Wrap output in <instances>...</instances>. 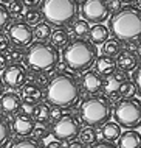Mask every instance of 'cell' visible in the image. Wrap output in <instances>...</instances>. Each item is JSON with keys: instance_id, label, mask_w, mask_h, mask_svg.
Wrapping results in <instances>:
<instances>
[{"instance_id": "1", "label": "cell", "mask_w": 141, "mask_h": 148, "mask_svg": "<svg viewBox=\"0 0 141 148\" xmlns=\"http://www.w3.org/2000/svg\"><path fill=\"white\" fill-rule=\"evenodd\" d=\"M81 97V84L71 73L60 72L48 81L45 87V100L50 106L70 108Z\"/></svg>"}, {"instance_id": "2", "label": "cell", "mask_w": 141, "mask_h": 148, "mask_svg": "<svg viewBox=\"0 0 141 148\" xmlns=\"http://www.w3.org/2000/svg\"><path fill=\"white\" fill-rule=\"evenodd\" d=\"M108 31L119 42H136L141 39V10L138 6H123L108 19Z\"/></svg>"}, {"instance_id": "3", "label": "cell", "mask_w": 141, "mask_h": 148, "mask_svg": "<svg viewBox=\"0 0 141 148\" xmlns=\"http://www.w3.org/2000/svg\"><path fill=\"white\" fill-rule=\"evenodd\" d=\"M64 64L73 72H85L96 59V45L88 39L78 38L68 42L62 51Z\"/></svg>"}, {"instance_id": "4", "label": "cell", "mask_w": 141, "mask_h": 148, "mask_svg": "<svg viewBox=\"0 0 141 148\" xmlns=\"http://www.w3.org/2000/svg\"><path fill=\"white\" fill-rule=\"evenodd\" d=\"M40 13L50 25L67 27L78 19L79 3L78 0H42Z\"/></svg>"}, {"instance_id": "5", "label": "cell", "mask_w": 141, "mask_h": 148, "mask_svg": "<svg viewBox=\"0 0 141 148\" xmlns=\"http://www.w3.org/2000/svg\"><path fill=\"white\" fill-rule=\"evenodd\" d=\"M23 61L26 62V66L31 70L47 72L58 66L59 51L53 44H48L47 41H36L28 45Z\"/></svg>"}, {"instance_id": "6", "label": "cell", "mask_w": 141, "mask_h": 148, "mask_svg": "<svg viewBox=\"0 0 141 148\" xmlns=\"http://www.w3.org/2000/svg\"><path fill=\"white\" fill-rule=\"evenodd\" d=\"M112 112L110 101L102 95L85 100L79 108V117L87 126H102L110 120Z\"/></svg>"}, {"instance_id": "7", "label": "cell", "mask_w": 141, "mask_h": 148, "mask_svg": "<svg viewBox=\"0 0 141 148\" xmlns=\"http://www.w3.org/2000/svg\"><path fill=\"white\" fill-rule=\"evenodd\" d=\"M115 122L126 130H136L141 126V101L138 98H121L113 109Z\"/></svg>"}, {"instance_id": "8", "label": "cell", "mask_w": 141, "mask_h": 148, "mask_svg": "<svg viewBox=\"0 0 141 148\" xmlns=\"http://www.w3.org/2000/svg\"><path fill=\"white\" fill-rule=\"evenodd\" d=\"M81 122L73 114H64L54 122L51 133L59 142H71L79 136Z\"/></svg>"}, {"instance_id": "9", "label": "cell", "mask_w": 141, "mask_h": 148, "mask_svg": "<svg viewBox=\"0 0 141 148\" xmlns=\"http://www.w3.org/2000/svg\"><path fill=\"white\" fill-rule=\"evenodd\" d=\"M79 14L88 23H102L110 16L107 0H82Z\"/></svg>"}, {"instance_id": "10", "label": "cell", "mask_w": 141, "mask_h": 148, "mask_svg": "<svg viewBox=\"0 0 141 148\" xmlns=\"http://www.w3.org/2000/svg\"><path fill=\"white\" fill-rule=\"evenodd\" d=\"M26 77H28V73H26L25 67L19 62H13V64H8L3 69L2 81L9 89H20L26 83Z\"/></svg>"}, {"instance_id": "11", "label": "cell", "mask_w": 141, "mask_h": 148, "mask_svg": "<svg viewBox=\"0 0 141 148\" xmlns=\"http://www.w3.org/2000/svg\"><path fill=\"white\" fill-rule=\"evenodd\" d=\"M8 38L9 41L17 47H28L33 42V28L30 27V23L26 22H14L8 30Z\"/></svg>"}, {"instance_id": "12", "label": "cell", "mask_w": 141, "mask_h": 148, "mask_svg": "<svg viewBox=\"0 0 141 148\" xmlns=\"http://www.w3.org/2000/svg\"><path fill=\"white\" fill-rule=\"evenodd\" d=\"M22 97L16 92H5V94L0 95V109H2L3 114L6 115H16L20 112L22 109Z\"/></svg>"}, {"instance_id": "13", "label": "cell", "mask_w": 141, "mask_h": 148, "mask_svg": "<svg viewBox=\"0 0 141 148\" xmlns=\"http://www.w3.org/2000/svg\"><path fill=\"white\" fill-rule=\"evenodd\" d=\"M36 126V120L31 117L30 114H16L13 120V130L19 137H28L30 134H33Z\"/></svg>"}, {"instance_id": "14", "label": "cell", "mask_w": 141, "mask_h": 148, "mask_svg": "<svg viewBox=\"0 0 141 148\" xmlns=\"http://www.w3.org/2000/svg\"><path fill=\"white\" fill-rule=\"evenodd\" d=\"M102 84H104V79L95 70H87L84 72L82 78H81V86L82 89L87 92V94H98V92L102 89Z\"/></svg>"}, {"instance_id": "15", "label": "cell", "mask_w": 141, "mask_h": 148, "mask_svg": "<svg viewBox=\"0 0 141 148\" xmlns=\"http://www.w3.org/2000/svg\"><path fill=\"white\" fill-rule=\"evenodd\" d=\"M115 61H116V69H119L121 72H132L138 67L140 58L132 50H121Z\"/></svg>"}, {"instance_id": "16", "label": "cell", "mask_w": 141, "mask_h": 148, "mask_svg": "<svg viewBox=\"0 0 141 148\" xmlns=\"http://www.w3.org/2000/svg\"><path fill=\"white\" fill-rule=\"evenodd\" d=\"M124 81H126V72H121V70L119 72H113V73L108 75L107 79L104 81V84H102L104 92H106L110 98L115 97Z\"/></svg>"}, {"instance_id": "17", "label": "cell", "mask_w": 141, "mask_h": 148, "mask_svg": "<svg viewBox=\"0 0 141 148\" xmlns=\"http://www.w3.org/2000/svg\"><path fill=\"white\" fill-rule=\"evenodd\" d=\"M20 92H22V100L25 103H31V105H37L40 103L43 94L42 89L39 87V84L36 83H25L22 87H20Z\"/></svg>"}, {"instance_id": "18", "label": "cell", "mask_w": 141, "mask_h": 148, "mask_svg": "<svg viewBox=\"0 0 141 148\" xmlns=\"http://www.w3.org/2000/svg\"><path fill=\"white\" fill-rule=\"evenodd\" d=\"M95 72H98L101 77H108V75H112L113 72H116V61L115 58L112 56H107V55H102V56H96L95 62Z\"/></svg>"}, {"instance_id": "19", "label": "cell", "mask_w": 141, "mask_h": 148, "mask_svg": "<svg viewBox=\"0 0 141 148\" xmlns=\"http://www.w3.org/2000/svg\"><path fill=\"white\" fill-rule=\"evenodd\" d=\"M118 148H141V134L136 130H127L121 133Z\"/></svg>"}, {"instance_id": "20", "label": "cell", "mask_w": 141, "mask_h": 148, "mask_svg": "<svg viewBox=\"0 0 141 148\" xmlns=\"http://www.w3.org/2000/svg\"><path fill=\"white\" fill-rule=\"evenodd\" d=\"M108 34H110V31L106 25H102V23H95L93 27H90V31H88V38H90V41L95 44V45H101V44H104L108 39Z\"/></svg>"}, {"instance_id": "21", "label": "cell", "mask_w": 141, "mask_h": 148, "mask_svg": "<svg viewBox=\"0 0 141 148\" xmlns=\"http://www.w3.org/2000/svg\"><path fill=\"white\" fill-rule=\"evenodd\" d=\"M121 136V126L116 122H106L102 125V137L108 142H115L118 140Z\"/></svg>"}, {"instance_id": "22", "label": "cell", "mask_w": 141, "mask_h": 148, "mask_svg": "<svg viewBox=\"0 0 141 148\" xmlns=\"http://www.w3.org/2000/svg\"><path fill=\"white\" fill-rule=\"evenodd\" d=\"M78 137L81 139V142L84 143L85 147L95 145L96 140H98V131H96L95 126H85V128H81L79 136Z\"/></svg>"}, {"instance_id": "23", "label": "cell", "mask_w": 141, "mask_h": 148, "mask_svg": "<svg viewBox=\"0 0 141 148\" xmlns=\"http://www.w3.org/2000/svg\"><path fill=\"white\" fill-rule=\"evenodd\" d=\"M50 38H51V44H53L56 49H64V47L70 42V36H68L67 30H64V28L53 30L50 34Z\"/></svg>"}, {"instance_id": "24", "label": "cell", "mask_w": 141, "mask_h": 148, "mask_svg": "<svg viewBox=\"0 0 141 148\" xmlns=\"http://www.w3.org/2000/svg\"><path fill=\"white\" fill-rule=\"evenodd\" d=\"M50 105L48 103H37L34 108V120L40 125H47L50 122Z\"/></svg>"}, {"instance_id": "25", "label": "cell", "mask_w": 141, "mask_h": 148, "mask_svg": "<svg viewBox=\"0 0 141 148\" xmlns=\"http://www.w3.org/2000/svg\"><path fill=\"white\" fill-rule=\"evenodd\" d=\"M51 31L53 30H51V27L48 22H37L33 27V36L37 41H47V39L50 38Z\"/></svg>"}, {"instance_id": "26", "label": "cell", "mask_w": 141, "mask_h": 148, "mask_svg": "<svg viewBox=\"0 0 141 148\" xmlns=\"http://www.w3.org/2000/svg\"><path fill=\"white\" fill-rule=\"evenodd\" d=\"M71 31L76 38H87L88 31H90V25H88L87 21L79 19V21H75L71 23Z\"/></svg>"}, {"instance_id": "27", "label": "cell", "mask_w": 141, "mask_h": 148, "mask_svg": "<svg viewBox=\"0 0 141 148\" xmlns=\"http://www.w3.org/2000/svg\"><path fill=\"white\" fill-rule=\"evenodd\" d=\"M121 51V42L118 39H107L104 42V55L107 56H112V58H116Z\"/></svg>"}, {"instance_id": "28", "label": "cell", "mask_w": 141, "mask_h": 148, "mask_svg": "<svg viewBox=\"0 0 141 148\" xmlns=\"http://www.w3.org/2000/svg\"><path fill=\"white\" fill-rule=\"evenodd\" d=\"M136 86H135V83L134 81H129V79H126V81L121 84L119 87V90H118V94L121 95V98H132V97H135L136 95Z\"/></svg>"}, {"instance_id": "29", "label": "cell", "mask_w": 141, "mask_h": 148, "mask_svg": "<svg viewBox=\"0 0 141 148\" xmlns=\"http://www.w3.org/2000/svg\"><path fill=\"white\" fill-rule=\"evenodd\" d=\"M11 148H45L42 145V142L37 140V139H30V137H25V139H20V140L14 142Z\"/></svg>"}, {"instance_id": "30", "label": "cell", "mask_w": 141, "mask_h": 148, "mask_svg": "<svg viewBox=\"0 0 141 148\" xmlns=\"http://www.w3.org/2000/svg\"><path fill=\"white\" fill-rule=\"evenodd\" d=\"M11 134V126L8 123V120L5 119V115L0 114V147H3L8 142Z\"/></svg>"}, {"instance_id": "31", "label": "cell", "mask_w": 141, "mask_h": 148, "mask_svg": "<svg viewBox=\"0 0 141 148\" xmlns=\"http://www.w3.org/2000/svg\"><path fill=\"white\" fill-rule=\"evenodd\" d=\"M23 16H25V22L26 23H30V25H36L37 22H40L42 13H40L37 8H31V10H28Z\"/></svg>"}, {"instance_id": "32", "label": "cell", "mask_w": 141, "mask_h": 148, "mask_svg": "<svg viewBox=\"0 0 141 148\" xmlns=\"http://www.w3.org/2000/svg\"><path fill=\"white\" fill-rule=\"evenodd\" d=\"M8 61H11V64L13 62H20L23 59V56H25V51L22 50V47H19V49H8Z\"/></svg>"}, {"instance_id": "33", "label": "cell", "mask_w": 141, "mask_h": 148, "mask_svg": "<svg viewBox=\"0 0 141 148\" xmlns=\"http://www.w3.org/2000/svg\"><path fill=\"white\" fill-rule=\"evenodd\" d=\"M11 22V14L8 11V6H5L3 3H0V31L3 28H6Z\"/></svg>"}, {"instance_id": "34", "label": "cell", "mask_w": 141, "mask_h": 148, "mask_svg": "<svg viewBox=\"0 0 141 148\" xmlns=\"http://www.w3.org/2000/svg\"><path fill=\"white\" fill-rule=\"evenodd\" d=\"M8 11H9V14L13 16V17H19V16H22V13H23L22 2H20V0H11L9 6H8Z\"/></svg>"}, {"instance_id": "35", "label": "cell", "mask_w": 141, "mask_h": 148, "mask_svg": "<svg viewBox=\"0 0 141 148\" xmlns=\"http://www.w3.org/2000/svg\"><path fill=\"white\" fill-rule=\"evenodd\" d=\"M33 134H34V139H39V140H40V139H43L48 134V130L43 125H40V123H39V126H34Z\"/></svg>"}, {"instance_id": "36", "label": "cell", "mask_w": 141, "mask_h": 148, "mask_svg": "<svg viewBox=\"0 0 141 148\" xmlns=\"http://www.w3.org/2000/svg\"><path fill=\"white\" fill-rule=\"evenodd\" d=\"M9 38H8L6 34H3V33H0V53H3V51H6L8 49H9Z\"/></svg>"}, {"instance_id": "37", "label": "cell", "mask_w": 141, "mask_h": 148, "mask_svg": "<svg viewBox=\"0 0 141 148\" xmlns=\"http://www.w3.org/2000/svg\"><path fill=\"white\" fill-rule=\"evenodd\" d=\"M134 83H135V86H136L138 94L141 95V66L134 72Z\"/></svg>"}, {"instance_id": "38", "label": "cell", "mask_w": 141, "mask_h": 148, "mask_svg": "<svg viewBox=\"0 0 141 148\" xmlns=\"http://www.w3.org/2000/svg\"><path fill=\"white\" fill-rule=\"evenodd\" d=\"M107 3H108V10L112 13H116V11H119L123 8V2L121 0H107Z\"/></svg>"}, {"instance_id": "39", "label": "cell", "mask_w": 141, "mask_h": 148, "mask_svg": "<svg viewBox=\"0 0 141 148\" xmlns=\"http://www.w3.org/2000/svg\"><path fill=\"white\" fill-rule=\"evenodd\" d=\"M20 2H22L23 6H26L28 10H31V8H37V6H40L42 0H20Z\"/></svg>"}, {"instance_id": "40", "label": "cell", "mask_w": 141, "mask_h": 148, "mask_svg": "<svg viewBox=\"0 0 141 148\" xmlns=\"http://www.w3.org/2000/svg\"><path fill=\"white\" fill-rule=\"evenodd\" d=\"M92 148H118V147L115 145V142L102 140V142H96L95 145H92Z\"/></svg>"}, {"instance_id": "41", "label": "cell", "mask_w": 141, "mask_h": 148, "mask_svg": "<svg viewBox=\"0 0 141 148\" xmlns=\"http://www.w3.org/2000/svg\"><path fill=\"white\" fill-rule=\"evenodd\" d=\"M60 109H62V108L51 106V108H50V120H54V122H56V120H58L60 115H62V114H60Z\"/></svg>"}, {"instance_id": "42", "label": "cell", "mask_w": 141, "mask_h": 148, "mask_svg": "<svg viewBox=\"0 0 141 148\" xmlns=\"http://www.w3.org/2000/svg\"><path fill=\"white\" fill-rule=\"evenodd\" d=\"M67 148H87V147L84 145L81 140H71V142L67 145Z\"/></svg>"}, {"instance_id": "43", "label": "cell", "mask_w": 141, "mask_h": 148, "mask_svg": "<svg viewBox=\"0 0 141 148\" xmlns=\"http://www.w3.org/2000/svg\"><path fill=\"white\" fill-rule=\"evenodd\" d=\"M8 66V58H6V55L5 53H0V70L3 72V69Z\"/></svg>"}, {"instance_id": "44", "label": "cell", "mask_w": 141, "mask_h": 148, "mask_svg": "<svg viewBox=\"0 0 141 148\" xmlns=\"http://www.w3.org/2000/svg\"><path fill=\"white\" fill-rule=\"evenodd\" d=\"M45 148H65L64 147V142H59V140H53V142H50Z\"/></svg>"}, {"instance_id": "45", "label": "cell", "mask_w": 141, "mask_h": 148, "mask_svg": "<svg viewBox=\"0 0 141 148\" xmlns=\"http://www.w3.org/2000/svg\"><path fill=\"white\" fill-rule=\"evenodd\" d=\"M136 55H138V58L141 59V42L136 45Z\"/></svg>"}, {"instance_id": "46", "label": "cell", "mask_w": 141, "mask_h": 148, "mask_svg": "<svg viewBox=\"0 0 141 148\" xmlns=\"http://www.w3.org/2000/svg\"><path fill=\"white\" fill-rule=\"evenodd\" d=\"M3 86H5V84H3V81H2V79H0V95L3 94Z\"/></svg>"}, {"instance_id": "47", "label": "cell", "mask_w": 141, "mask_h": 148, "mask_svg": "<svg viewBox=\"0 0 141 148\" xmlns=\"http://www.w3.org/2000/svg\"><path fill=\"white\" fill-rule=\"evenodd\" d=\"M134 2H136V5H138L140 10H141V0H134Z\"/></svg>"}, {"instance_id": "48", "label": "cell", "mask_w": 141, "mask_h": 148, "mask_svg": "<svg viewBox=\"0 0 141 148\" xmlns=\"http://www.w3.org/2000/svg\"><path fill=\"white\" fill-rule=\"evenodd\" d=\"M121 2H124V3H130V2H134V0H121Z\"/></svg>"}, {"instance_id": "49", "label": "cell", "mask_w": 141, "mask_h": 148, "mask_svg": "<svg viewBox=\"0 0 141 148\" xmlns=\"http://www.w3.org/2000/svg\"><path fill=\"white\" fill-rule=\"evenodd\" d=\"M0 2H11V0H0Z\"/></svg>"}]
</instances>
